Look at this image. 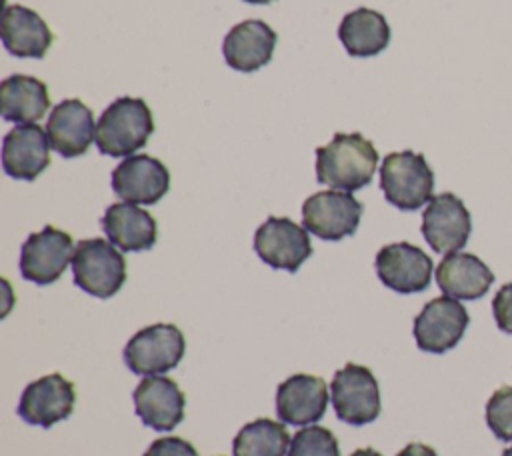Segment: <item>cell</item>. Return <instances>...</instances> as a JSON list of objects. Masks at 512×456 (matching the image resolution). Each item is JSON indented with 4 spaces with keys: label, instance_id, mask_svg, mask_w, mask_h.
Returning a JSON list of instances; mask_svg holds the SVG:
<instances>
[{
    "label": "cell",
    "instance_id": "cell-1",
    "mask_svg": "<svg viewBox=\"0 0 512 456\" xmlns=\"http://www.w3.org/2000/svg\"><path fill=\"white\" fill-rule=\"evenodd\" d=\"M378 166V152L360 132H338L316 148V178L334 190L354 192L372 182Z\"/></svg>",
    "mask_w": 512,
    "mask_h": 456
},
{
    "label": "cell",
    "instance_id": "cell-2",
    "mask_svg": "<svg viewBox=\"0 0 512 456\" xmlns=\"http://www.w3.org/2000/svg\"><path fill=\"white\" fill-rule=\"evenodd\" d=\"M154 132V118L142 98L120 96L106 106L96 122V148L112 158H128Z\"/></svg>",
    "mask_w": 512,
    "mask_h": 456
},
{
    "label": "cell",
    "instance_id": "cell-3",
    "mask_svg": "<svg viewBox=\"0 0 512 456\" xmlns=\"http://www.w3.org/2000/svg\"><path fill=\"white\" fill-rule=\"evenodd\" d=\"M384 198L400 210H418L432 200L434 172L422 154L412 150L390 152L380 166Z\"/></svg>",
    "mask_w": 512,
    "mask_h": 456
},
{
    "label": "cell",
    "instance_id": "cell-4",
    "mask_svg": "<svg viewBox=\"0 0 512 456\" xmlns=\"http://www.w3.org/2000/svg\"><path fill=\"white\" fill-rule=\"evenodd\" d=\"M74 284L96 298L114 296L126 282L122 252L104 238L80 240L72 256Z\"/></svg>",
    "mask_w": 512,
    "mask_h": 456
},
{
    "label": "cell",
    "instance_id": "cell-5",
    "mask_svg": "<svg viewBox=\"0 0 512 456\" xmlns=\"http://www.w3.org/2000/svg\"><path fill=\"white\" fill-rule=\"evenodd\" d=\"M184 334L174 324H152L138 330L124 346V362L138 376H160L184 356Z\"/></svg>",
    "mask_w": 512,
    "mask_h": 456
},
{
    "label": "cell",
    "instance_id": "cell-6",
    "mask_svg": "<svg viewBox=\"0 0 512 456\" xmlns=\"http://www.w3.org/2000/svg\"><path fill=\"white\" fill-rule=\"evenodd\" d=\"M332 404L338 420L362 426L380 416V390L370 368L348 362L342 366L330 384Z\"/></svg>",
    "mask_w": 512,
    "mask_h": 456
},
{
    "label": "cell",
    "instance_id": "cell-7",
    "mask_svg": "<svg viewBox=\"0 0 512 456\" xmlns=\"http://www.w3.org/2000/svg\"><path fill=\"white\" fill-rule=\"evenodd\" d=\"M364 206L344 190H320L302 204V224L322 240H342L352 236L360 224Z\"/></svg>",
    "mask_w": 512,
    "mask_h": 456
},
{
    "label": "cell",
    "instance_id": "cell-8",
    "mask_svg": "<svg viewBox=\"0 0 512 456\" xmlns=\"http://www.w3.org/2000/svg\"><path fill=\"white\" fill-rule=\"evenodd\" d=\"M72 236L56 226L30 234L20 248V274L38 286L56 282L74 256Z\"/></svg>",
    "mask_w": 512,
    "mask_h": 456
},
{
    "label": "cell",
    "instance_id": "cell-9",
    "mask_svg": "<svg viewBox=\"0 0 512 456\" xmlns=\"http://www.w3.org/2000/svg\"><path fill=\"white\" fill-rule=\"evenodd\" d=\"M254 250L264 264L296 272L310 258L312 242L304 226L290 218L270 216L254 234Z\"/></svg>",
    "mask_w": 512,
    "mask_h": 456
},
{
    "label": "cell",
    "instance_id": "cell-10",
    "mask_svg": "<svg viewBox=\"0 0 512 456\" xmlns=\"http://www.w3.org/2000/svg\"><path fill=\"white\" fill-rule=\"evenodd\" d=\"M420 230L434 252L452 254L466 246L472 232V216L456 194L442 192L428 202Z\"/></svg>",
    "mask_w": 512,
    "mask_h": 456
},
{
    "label": "cell",
    "instance_id": "cell-11",
    "mask_svg": "<svg viewBox=\"0 0 512 456\" xmlns=\"http://www.w3.org/2000/svg\"><path fill=\"white\" fill-rule=\"evenodd\" d=\"M468 322V312L456 298L438 296L414 318L416 344L424 352L442 354L460 342Z\"/></svg>",
    "mask_w": 512,
    "mask_h": 456
},
{
    "label": "cell",
    "instance_id": "cell-12",
    "mask_svg": "<svg viewBox=\"0 0 512 456\" xmlns=\"http://www.w3.org/2000/svg\"><path fill=\"white\" fill-rule=\"evenodd\" d=\"M376 274L384 286L400 294H414L428 288L432 278V258L410 242L386 244L378 250Z\"/></svg>",
    "mask_w": 512,
    "mask_h": 456
},
{
    "label": "cell",
    "instance_id": "cell-13",
    "mask_svg": "<svg viewBox=\"0 0 512 456\" xmlns=\"http://www.w3.org/2000/svg\"><path fill=\"white\" fill-rule=\"evenodd\" d=\"M112 190L130 204H156L170 188V172L164 162L148 154L124 158L112 170Z\"/></svg>",
    "mask_w": 512,
    "mask_h": 456
},
{
    "label": "cell",
    "instance_id": "cell-14",
    "mask_svg": "<svg viewBox=\"0 0 512 456\" xmlns=\"http://www.w3.org/2000/svg\"><path fill=\"white\" fill-rule=\"evenodd\" d=\"M74 402V384L62 374L54 372L30 382L22 390L18 402V416L28 424L50 428L52 424L72 414Z\"/></svg>",
    "mask_w": 512,
    "mask_h": 456
},
{
    "label": "cell",
    "instance_id": "cell-15",
    "mask_svg": "<svg viewBox=\"0 0 512 456\" xmlns=\"http://www.w3.org/2000/svg\"><path fill=\"white\" fill-rule=\"evenodd\" d=\"M46 134L50 146L64 158H76L88 152L96 136L92 110L78 98L56 104L48 116Z\"/></svg>",
    "mask_w": 512,
    "mask_h": 456
},
{
    "label": "cell",
    "instance_id": "cell-16",
    "mask_svg": "<svg viewBox=\"0 0 512 456\" xmlns=\"http://www.w3.org/2000/svg\"><path fill=\"white\" fill-rule=\"evenodd\" d=\"M326 406L328 386L318 376L294 374L276 388V414L284 424H314L324 416Z\"/></svg>",
    "mask_w": 512,
    "mask_h": 456
},
{
    "label": "cell",
    "instance_id": "cell-17",
    "mask_svg": "<svg viewBox=\"0 0 512 456\" xmlns=\"http://www.w3.org/2000/svg\"><path fill=\"white\" fill-rule=\"evenodd\" d=\"M50 164V140L38 124L14 126L2 140V168L10 178L34 180Z\"/></svg>",
    "mask_w": 512,
    "mask_h": 456
},
{
    "label": "cell",
    "instance_id": "cell-18",
    "mask_svg": "<svg viewBox=\"0 0 512 456\" xmlns=\"http://www.w3.org/2000/svg\"><path fill=\"white\" fill-rule=\"evenodd\" d=\"M140 420L154 430H172L184 418V392L168 376H148L132 392Z\"/></svg>",
    "mask_w": 512,
    "mask_h": 456
},
{
    "label": "cell",
    "instance_id": "cell-19",
    "mask_svg": "<svg viewBox=\"0 0 512 456\" xmlns=\"http://www.w3.org/2000/svg\"><path fill=\"white\" fill-rule=\"evenodd\" d=\"M4 48L18 58H44L54 34L44 18L20 4H6L0 20Z\"/></svg>",
    "mask_w": 512,
    "mask_h": 456
},
{
    "label": "cell",
    "instance_id": "cell-20",
    "mask_svg": "<svg viewBox=\"0 0 512 456\" xmlns=\"http://www.w3.org/2000/svg\"><path fill=\"white\" fill-rule=\"evenodd\" d=\"M278 34L264 20H244L228 30L222 54L230 68L254 72L272 60Z\"/></svg>",
    "mask_w": 512,
    "mask_h": 456
},
{
    "label": "cell",
    "instance_id": "cell-21",
    "mask_svg": "<svg viewBox=\"0 0 512 456\" xmlns=\"http://www.w3.org/2000/svg\"><path fill=\"white\" fill-rule=\"evenodd\" d=\"M100 224L108 240L124 252L150 250L158 238L154 216L130 202L110 204Z\"/></svg>",
    "mask_w": 512,
    "mask_h": 456
},
{
    "label": "cell",
    "instance_id": "cell-22",
    "mask_svg": "<svg viewBox=\"0 0 512 456\" xmlns=\"http://www.w3.org/2000/svg\"><path fill=\"white\" fill-rule=\"evenodd\" d=\"M494 282L492 270L470 252L446 254L436 266V284L456 300L482 298Z\"/></svg>",
    "mask_w": 512,
    "mask_h": 456
},
{
    "label": "cell",
    "instance_id": "cell-23",
    "mask_svg": "<svg viewBox=\"0 0 512 456\" xmlns=\"http://www.w3.org/2000/svg\"><path fill=\"white\" fill-rule=\"evenodd\" d=\"M50 108L48 86L26 74H12L0 84V116L16 124H36Z\"/></svg>",
    "mask_w": 512,
    "mask_h": 456
},
{
    "label": "cell",
    "instance_id": "cell-24",
    "mask_svg": "<svg viewBox=\"0 0 512 456\" xmlns=\"http://www.w3.org/2000/svg\"><path fill=\"white\" fill-rule=\"evenodd\" d=\"M338 38L350 56L368 58L380 54L390 44V26L380 12L356 8L342 18Z\"/></svg>",
    "mask_w": 512,
    "mask_h": 456
},
{
    "label": "cell",
    "instance_id": "cell-25",
    "mask_svg": "<svg viewBox=\"0 0 512 456\" xmlns=\"http://www.w3.org/2000/svg\"><path fill=\"white\" fill-rule=\"evenodd\" d=\"M290 434L282 422L256 418L240 428L234 436V456H286Z\"/></svg>",
    "mask_w": 512,
    "mask_h": 456
},
{
    "label": "cell",
    "instance_id": "cell-26",
    "mask_svg": "<svg viewBox=\"0 0 512 456\" xmlns=\"http://www.w3.org/2000/svg\"><path fill=\"white\" fill-rule=\"evenodd\" d=\"M288 456H340V448L328 428L304 426L292 436Z\"/></svg>",
    "mask_w": 512,
    "mask_h": 456
},
{
    "label": "cell",
    "instance_id": "cell-27",
    "mask_svg": "<svg viewBox=\"0 0 512 456\" xmlns=\"http://www.w3.org/2000/svg\"><path fill=\"white\" fill-rule=\"evenodd\" d=\"M486 424L496 438L512 442V386L498 388L488 398Z\"/></svg>",
    "mask_w": 512,
    "mask_h": 456
},
{
    "label": "cell",
    "instance_id": "cell-28",
    "mask_svg": "<svg viewBox=\"0 0 512 456\" xmlns=\"http://www.w3.org/2000/svg\"><path fill=\"white\" fill-rule=\"evenodd\" d=\"M144 456H198L196 448L178 436H164L154 440L148 450L144 452Z\"/></svg>",
    "mask_w": 512,
    "mask_h": 456
},
{
    "label": "cell",
    "instance_id": "cell-29",
    "mask_svg": "<svg viewBox=\"0 0 512 456\" xmlns=\"http://www.w3.org/2000/svg\"><path fill=\"white\" fill-rule=\"evenodd\" d=\"M494 320L500 330L512 334V282L504 284L492 300Z\"/></svg>",
    "mask_w": 512,
    "mask_h": 456
},
{
    "label": "cell",
    "instance_id": "cell-30",
    "mask_svg": "<svg viewBox=\"0 0 512 456\" xmlns=\"http://www.w3.org/2000/svg\"><path fill=\"white\" fill-rule=\"evenodd\" d=\"M396 456H438L430 446L420 444V442H412L408 446H404Z\"/></svg>",
    "mask_w": 512,
    "mask_h": 456
},
{
    "label": "cell",
    "instance_id": "cell-31",
    "mask_svg": "<svg viewBox=\"0 0 512 456\" xmlns=\"http://www.w3.org/2000/svg\"><path fill=\"white\" fill-rule=\"evenodd\" d=\"M350 456H382V454L376 452L374 448H358V450H354Z\"/></svg>",
    "mask_w": 512,
    "mask_h": 456
},
{
    "label": "cell",
    "instance_id": "cell-32",
    "mask_svg": "<svg viewBox=\"0 0 512 456\" xmlns=\"http://www.w3.org/2000/svg\"><path fill=\"white\" fill-rule=\"evenodd\" d=\"M244 2H248V4H270L274 0H244Z\"/></svg>",
    "mask_w": 512,
    "mask_h": 456
},
{
    "label": "cell",
    "instance_id": "cell-33",
    "mask_svg": "<svg viewBox=\"0 0 512 456\" xmlns=\"http://www.w3.org/2000/svg\"><path fill=\"white\" fill-rule=\"evenodd\" d=\"M502 456H512V446H510V448H506V450L502 452Z\"/></svg>",
    "mask_w": 512,
    "mask_h": 456
}]
</instances>
